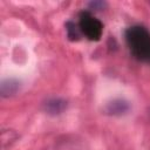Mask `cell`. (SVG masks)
<instances>
[{"mask_svg": "<svg viewBox=\"0 0 150 150\" xmlns=\"http://www.w3.org/2000/svg\"><path fill=\"white\" fill-rule=\"evenodd\" d=\"M125 40L132 55L150 63V33L143 26H132L125 30Z\"/></svg>", "mask_w": 150, "mask_h": 150, "instance_id": "6da1fadb", "label": "cell"}, {"mask_svg": "<svg viewBox=\"0 0 150 150\" xmlns=\"http://www.w3.org/2000/svg\"><path fill=\"white\" fill-rule=\"evenodd\" d=\"M79 19V26L82 34H84L91 41H98L103 33L102 22L97 18H95L89 11L81 12Z\"/></svg>", "mask_w": 150, "mask_h": 150, "instance_id": "7a4b0ae2", "label": "cell"}, {"mask_svg": "<svg viewBox=\"0 0 150 150\" xmlns=\"http://www.w3.org/2000/svg\"><path fill=\"white\" fill-rule=\"evenodd\" d=\"M130 110V104L124 98H115L107 103L104 111L110 116H122Z\"/></svg>", "mask_w": 150, "mask_h": 150, "instance_id": "3957f363", "label": "cell"}, {"mask_svg": "<svg viewBox=\"0 0 150 150\" xmlns=\"http://www.w3.org/2000/svg\"><path fill=\"white\" fill-rule=\"evenodd\" d=\"M68 107V102L64 98H60V97H54L48 100L45 103V111L48 115L52 116H56L62 114Z\"/></svg>", "mask_w": 150, "mask_h": 150, "instance_id": "277c9868", "label": "cell"}, {"mask_svg": "<svg viewBox=\"0 0 150 150\" xmlns=\"http://www.w3.org/2000/svg\"><path fill=\"white\" fill-rule=\"evenodd\" d=\"M20 89V82L15 79H6L0 84V94L2 97H9L18 93Z\"/></svg>", "mask_w": 150, "mask_h": 150, "instance_id": "5b68a950", "label": "cell"}, {"mask_svg": "<svg viewBox=\"0 0 150 150\" xmlns=\"http://www.w3.org/2000/svg\"><path fill=\"white\" fill-rule=\"evenodd\" d=\"M66 30H67V36L70 41H79L80 40L82 32H81L79 25H76L73 21H68L66 23Z\"/></svg>", "mask_w": 150, "mask_h": 150, "instance_id": "8992f818", "label": "cell"}, {"mask_svg": "<svg viewBox=\"0 0 150 150\" xmlns=\"http://www.w3.org/2000/svg\"><path fill=\"white\" fill-rule=\"evenodd\" d=\"M104 2H102V1H94V2H90L89 4V7H91V8H94V9H102L103 7H104Z\"/></svg>", "mask_w": 150, "mask_h": 150, "instance_id": "52a82bcc", "label": "cell"}]
</instances>
